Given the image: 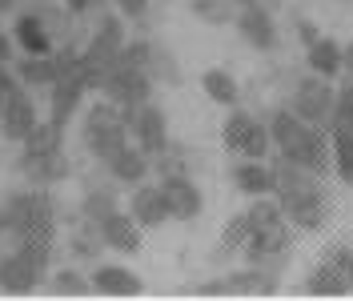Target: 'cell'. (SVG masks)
<instances>
[{
  "label": "cell",
  "instance_id": "ab89813d",
  "mask_svg": "<svg viewBox=\"0 0 353 301\" xmlns=\"http://www.w3.org/2000/svg\"><path fill=\"white\" fill-rule=\"evenodd\" d=\"M17 12V0H0V21H8Z\"/></svg>",
  "mask_w": 353,
  "mask_h": 301
},
{
  "label": "cell",
  "instance_id": "d4e9b609",
  "mask_svg": "<svg viewBox=\"0 0 353 301\" xmlns=\"http://www.w3.org/2000/svg\"><path fill=\"white\" fill-rule=\"evenodd\" d=\"M305 65H309V72H317L325 81H337L341 77V44L333 37H317L305 48Z\"/></svg>",
  "mask_w": 353,
  "mask_h": 301
},
{
  "label": "cell",
  "instance_id": "484cf974",
  "mask_svg": "<svg viewBox=\"0 0 353 301\" xmlns=\"http://www.w3.org/2000/svg\"><path fill=\"white\" fill-rule=\"evenodd\" d=\"M330 133V169L341 185L353 189V133L350 129H325Z\"/></svg>",
  "mask_w": 353,
  "mask_h": 301
},
{
  "label": "cell",
  "instance_id": "5bb4252c",
  "mask_svg": "<svg viewBox=\"0 0 353 301\" xmlns=\"http://www.w3.org/2000/svg\"><path fill=\"white\" fill-rule=\"evenodd\" d=\"M233 28H237V37H241L253 52H277V21H273V12L265 8L261 0L257 4H241L237 8V17H233Z\"/></svg>",
  "mask_w": 353,
  "mask_h": 301
},
{
  "label": "cell",
  "instance_id": "ac0fdd59",
  "mask_svg": "<svg viewBox=\"0 0 353 301\" xmlns=\"http://www.w3.org/2000/svg\"><path fill=\"white\" fill-rule=\"evenodd\" d=\"M125 213H129L145 233H149V229H161V225H169V205H165V197H161V185H157V181H141V185H132Z\"/></svg>",
  "mask_w": 353,
  "mask_h": 301
},
{
  "label": "cell",
  "instance_id": "4316f807",
  "mask_svg": "<svg viewBox=\"0 0 353 301\" xmlns=\"http://www.w3.org/2000/svg\"><path fill=\"white\" fill-rule=\"evenodd\" d=\"M24 153H61L65 149V125H57V121H48V117H41L37 125H32V133L21 141Z\"/></svg>",
  "mask_w": 353,
  "mask_h": 301
},
{
  "label": "cell",
  "instance_id": "1f68e13d",
  "mask_svg": "<svg viewBox=\"0 0 353 301\" xmlns=\"http://www.w3.org/2000/svg\"><path fill=\"white\" fill-rule=\"evenodd\" d=\"M249 237H253V225H249V217L237 213L225 221V229H221V253H241L245 245H249Z\"/></svg>",
  "mask_w": 353,
  "mask_h": 301
},
{
  "label": "cell",
  "instance_id": "5b68a950",
  "mask_svg": "<svg viewBox=\"0 0 353 301\" xmlns=\"http://www.w3.org/2000/svg\"><path fill=\"white\" fill-rule=\"evenodd\" d=\"M221 145L229 157H253V161H269L273 157V141H269V125L261 117H253L249 108H229L225 125H221Z\"/></svg>",
  "mask_w": 353,
  "mask_h": 301
},
{
  "label": "cell",
  "instance_id": "4dcf8cb0",
  "mask_svg": "<svg viewBox=\"0 0 353 301\" xmlns=\"http://www.w3.org/2000/svg\"><path fill=\"white\" fill-rule=\"evenodd\" d=\"M330 129H350V133H353V77H345V85L333 88Z\"/></svg>",
  "mask_w": 353,
  "mask_h": 301
},
{
  "label": "cell",
  "instance_id": "d590c367",
  "mask_svg": "<svg viewBox=\"0 0 353 301\" xmlns=\"http://www.w3.org/2000/svg\"><path fill=\"white\" fill-rule=\"evenodd\" d=\"M0 61H4V65H12V61H17V44H12V37H8V28H4V24H0Z\"/></svg>",
  "mask_w": 353,
  "mask_h": 301
},
{
  "label": "cell",
  "instance_id": "cb8c5ba5",
  "mask_svg": "<svg viewBox=\"0 0 353 301\" xmlns=\"http://www.w3.org/2000/svg\"><path fill=\"white\" fill-rule=\"evenodd\" d=\"M201 93L221 108H233L241 101V85H237V77L229 68H205L201 72Z\"/></svg>",
  "mask_w": 353,
  "mask_h": 301
},
{
  "label": "cell",
  "instance_id": "7402d4cb",
  "mask_svg": "<svg viewBox=\"0 0 353 301\" xmlns=\"http://www.w3.org/2000/svg\"><path fill=\"white\" fill-rule=\"evenodd\" d=\"M229 181L245 197H265V193H273V165L269 161H253V157H233Z\"/></svg>",
  "mask_w": 353,
  "mask_h": 301
},
{
  "label": "cell",
  "instance_id": "4fadbf2b",
  "mask_svg": "<svg viewBox=\"0 0 353 301\" xmlns=\"http://www.w3.org/2000/svg\"><path fill=\"white\" fill-rule=\"evenodd\" d=\"M289 245H293V225L281 217V221H269V225H261V229H253V237H249V245H245L241 253H245L249 265L273 269V261L281 265V261L289 258Z\"/></svg>",
  "mask_w": 353,
  "mask_h": 301
},
{
  "label": "cell",
  "instance_id": "74e56055",
  "mask_svg": "<svg viewBox=\"0 0 353 301\" xmlns=\"http://www.w3.org/2000/svg\"><path fill=\"white\" fill-rule=\"evenodd\" d=\"M17 85H21V81H17V72H12V65H4V61H0V97H4L8 88H17Z\"/></svg>",
  "mask_w": 353,
  "mask_h": 301
},
{
  "label": "cell",
  "instance_id": "6da1fadb",
  "mask_svg": "<svg viewBox=\"0 0 353 301\" xmlns=\"http://www.w3.org/2000/svg\"><path fill=\"white\" fill-rule=\"evenodd\" d=\"M273 165V197L281 205V217L297 233H317L325 221H330V189H325V177L301 169V165H289V161H269Z\"/></svg>",
  "mask_w": 353,
  "mask_h": 301
},
{
  "label": "cell",
  "instance_id": "f546056e",
  "mask_svg": "<svg viewBox=\"0 0 353 301\" xmlns=\"http://www.w3.org/2000/svg\"><path fill=\"white\" fill-rule=\"evenodd\" d=\"M48 289L52 293H61V298H85L92 293V285L81 269H57V273H48Z\"/></svg>",
  "mask_w": 353,
  "mask_h": 301
},
{
  "label": "cell",
  "instance_id": "60d3db41",
  "mask_svg": "<svg viewBox=\"0 0 353 301\" xmlns=\"http://www.w3.org/2000/svg\"><path fill=\"white\" fill-rule=\"evenodd\" d=\"M233 4H237V8H241V4H257V0H233Z\"/></svg>",
  "mask_w": 353,
  "mask_h": 301
},
{
  "label": "cell",
  "instance_id": "d6986e66",
  "mask_svg": "<svg viewBox=\"0 0 353 301\" xmlns=\"http://www.w3.org/2000/svg\"><path fill=\"white\" fill-rule=\"evenodd\" d=\"M88 285H92V293H101V298H137V293L145 289V281L137 278L129 265H121V261H101V265L88 273Z\"/></svg>",
  "mask_w": 353,
  "mask_h": 301
},
{
  "label": "cell",
  "instance_id": "3957f363",
  "mask_svg": "<svg viewBox=\"0 0 353 301\" xmlns=\"http://www.w3.org/2000/svg\"><path fill=\"white\" fill-rule=\"evenodd\" d=\"M24 237L57 241V205L48 189L24 185V189H8L0 201V245H12Z\"/></svg>",
  "mask_w": 353,
  "mask_h": 301
},
{
  "label": "cell",
  "instance_id": "8992f818",
  "mask_svg": "<svg viewBox=\"0 0 353 301\" xmlns=\"http://www.w3.org/2000/svg\"><path fill=\"white\" fill-rule=\"evenodd\" d=\"M305 293L309 298H345V293H353V245L333 241L317 258V265L309 269Z\"/></svg>",
  "mask_w": 353,
  "mask_h": 301
},
{
  "label": "cell",
  "instance_id": "f1b7e54d",
  "mask_svg": "<svg viewBox=\"0 0 353 301\" xmlns=\"http://www.w3.org/2000/svg\"><path fill=\"white\" fill-rule=\"evenodd\" d=\"M189 12L205 24H233L237 4L233 0H189Z\"/></svg>",
  "mask_w": 353,
  "mask_h": 301
},
{
  "label": "cell",
  "instance_id": "ffe728a7",
  "mask_svg": "<svg viewBox=\"0 0 353 301\" xmlns=\"http://www.w3.org/2000/svg\"><path fill=\"white\" fill-rule=\"evenodd\" d=\"M101 165H105V173H109L112 181H121V185H129L132 189V185L149 181V173H153V157H149L145 149H137L132 141H125V145H121L117 153H109Z\"/></svg>",
  "mask_w": 353,
  "mask_h": 301
},
{
  "label": "cell",
  "instance_id": "e0dca14e",
  "mask_svg": "<svg viewBox=\"0 0 353 301\" xmlns=\"http://www.w3.org/2000/svg\"><path fill=\"white\" fill-rule=\"evenodd\" d=\"M92 229H97V237H101V245L112 249V253L132 258V253H141V249H145V229H141L125 209H112V213L105 217V221H97Z\"/></svg>",
  "mask_w": 353,
  "mask_h": 301
},
{
  "label": "cell",
  "instance_id": "83f0119b",
  "mask_svg": "<svg viewBox=\"0 0 353 301\" xmlns=\"http://www.w3.org/2000/svg\"><path fill=\"white\" fill-rule=\"evenodd\" d=\"M112 209H121L112 189H88V193L81 197V221H85V225H97V221H105Z\"/></svg>",
  "mask_w": 353,
  "mask_h": 301
},
{
  "label": "cell",
  "instance_id": "e575fe53",
  "mask_svg": "<svg viewBox=\"0 0 353 301\" xmlns=\"http://www.w3.org/2000/svg\"><path fill=\"white\" fill-rule=\"evenodd\" d=\"M65 4V12L72 17V21H85V17H92L97 8H105L109 0H61Z\"/></svg>",
  "mask_w": 353,
  "mask_h": 301
},
{
  "label": "cell",
  "instance_id": "d6a6232c",
  "mask_svg": "<svg viewBox=\"0 0 353 301\" xmlns=\"http://www.w3.org/2000/svg\"><path fill=\"white\" fill-rule=\"evenodd\" d=\"M68 249H72V258H97L105 245H101V237H97V229L92 225H85L81 233H72V241H68Z\"/></svg>",
  "mask_w": 353,
  "mask_h": 301
},
{
  "label": "cell",
  "instance_id": "52a82bcc",
  "mask_svg": "<svg viewBox=\"0 0 353 301\" xmlns=\"http://www.w3.org/2000/svg\"><path fill=\"white\" fill-rule=\"evenodd\" d=\"M153 72L149 68L125 65V61H112V68L105 72V85H101V97L112 101L117 108H137L145 101H153Z\"/></svg>",
  "mask_w": 353,
  "mask_h": 301
},
{
  "label": "cell",
  "instance_id": "44dd1931",
  "mask_svg": "<svg viewBox=\"0 0 353 301\" xmlns=\"http://www.w3.org/2000/svg\"><path fill=\"white\" fill-rule=\"evenodd\" d=\"M44 97H48V121H57V125H72V117L81 113V105H85V88L77 85L72 77H57L52 85L44 88Z\"/></svg>",
  "mask_w": 353,
  "mask_h": 301
},
{
  "label": "cell",
  "instance_id": "30bf717a",
  "mask_svg": "<svg viewBox=\"0 0 353 301\" xmlns=\"http://www.w3.org/2000/svg\"><path fill=\"white\" fill-rule=\"evenodd\" d=\"M37 121H41V108H37L32 88L17 85L0 97V137H4L8 145H21L24 137L32 133Z\"/></svg>",
  "mask_w": 353,
  "mask_h": 301
},
{
  "label": "cell",
  "instance_id": "277c9868",
  "mask_svg": "<svg viewBox=\"0 0 353 301\" xmlns=\"http://www.w3.org/2000/svg\"><path fill=\"white\" fill-rule=\"evenodd\" d=\"M125 141H129V113L125 108H117L112 101L101 97L81 113V145L88 149L92 161H105Z\"/></svg>",
  "mask_w": 353,
  "mask_h": 301
},
{
  "label": "cell",
  "instance_id": "8fae6325",
  "mask_svg": "<svg viewBox=\"0 0 353 301\" xmlns=\"http://www.w3.org/2000/svg\"><path fill=\"white\" fill-rule=\"evenodd\" d=\"M157 185H161V197L169 205V221L189 225V221H197L205 213V193H201V185L189 173H161Z\"/></svg>",
  "mask_w": 353,
  "mask_h": 301
},
{
  "label": "cell",
  "instance_id": "8d00e7d4",
  "mask_svg": "<svg viewBox=\"0 0 353 301\" xmlns=\"http://www.w3.org/2000/svg\"><path fill=\"white\" fill-rule=\"evenodd\" d=\"M317 37H321V32H317V24H313V21H297V41L305 44V48L317 41Z\"/></svg>",
  "mask_w": 353,
  "mask_h": 301
},
{
  "label": "cell",
  "instance_id": "7c38bea8",
  "mask_svg": "<svg viewBox=\"0 0 353 301\" xmlns=\"http://www.w3.org/2000/svg\"><path fill=\"white\" fill-rule=\"evenodd\" d=\"M125 41H129V32H125V17L105 12V17H97V21H92L85 44H81V52H85L97 68H105V72H109L112 61H117V52L125 48Z\"/></svg>",
  "mask_w": 353,
  "mask_h": 301
},
{
  "label": "cell",
  "instance_id": "7a4b0ae2",
  "mask_svg": "<svg viewBox=\"0 0 353 301\" xmlns=\"http://www.w3.org/2000/svg\"><path fill=\"white\" fill-rule=\"evenodd\" d=\"M269 141H273V153L289 161V165H301V169L317 173V177H330V133L317 129L301 121L293 108H273L269 113Z\"/></svg>",
  "mask_w": 353,
  "mask_h": 301
},
{
  "label": "cell",
  "instance_id": "9c48e42d",
  "mask_svg": "<svg viewBox=\"0 0 353 301\" xmlns=\"http://www.w3.org/2000/svg\"><path fill=\"white\" fill-rule=\"evenodd\" d=\"M125 113H129V141L137 145V149H145L153 161L173 145V141H169V117H165L161 105L145 101V105L125 108Z\"/></svg>",
  "mask_w": 353,
  "mask_h": 301
},
{
  "label": "cell",
  "instance_id": "603a6c76",
  "mask_svg": "<svg viewBox=\"0 0 353 301\" xmlns=\"http://www.w3.org/2000/svg\"><path fill=\"white\" fill-rule=\"evenodd\" d=\"M57 52V48H52ZM24 57V52H17V61H12V72H17V81H21L24 88H48L52 81H57V57Z\"/></svg>",
  "mask_w": 353,
  "mask_h": 301
},
{
  "label": "cell",
  "instance_id": "f35d334b",
  "mask_svg": "<svg viewBox=\"0 0 353 301\" xmlns=\"http://www.w3.org/2000/svg\"><path fill=\"white\" fill-rule=\"evenodd\" d=\"M341 77H353V41L341 44Z\"/></svg>",
  "mask_w": 353,
  "mask_h": 301
},
{
  "label": "cell",
  "instance_id": "2e32d148",
  "mask_svg": "<svg viewBox=\"0 0 353 301\" xmlns=\"http://www.w3.org/2000/svg\"><path fill=\"white\" fill-rule=\"evenodd\" d=\"M17 173L24 177V185H37V189H52L57 181H65L72 173V161L61 153H17Z\"/></svg>",
  "mask_w": 353,
  "mask_h": 301
},
{
  "label": "cell",
  "instance_id": "9a60e30c",
  "mask_svg": "<svg viewBox=\"0 0 353 301\" xmlns=\"http://www.w3.org/2000/svg\"><path fill=\"white\" fill-rule=\"evenodd\" d=\"M44 278H48V273L37 269L17 245H0V293H12V298L37 293Z\"/></svg>",
  "mask_w": 353,
  "mask_h": 301
},
{
  "label": "cell",
  "instance_id": "ba28073f",
  "mask_svg": "<svg viewBox=\"0 0 353 301\" xmlns=\"http://www.w3.org/2000/svg\"><path fill=\"white\" fill-rule=\"evenodd\" d=\"M285 108H293L301 121L309 125H317V129H330V113H333V85L325 77H317V72H309L301 77L297 85L289 88V101Z\"/></svg>",
  "mask_w": 353,
  "mask_h": 301
},
{
  "label": "cell",
  "instance_id": "836d02e7",
  "mask_svg": "<svg viewBox=\"0 0 353 301\" xmlns=\"http://www.w3.org/2000/svg\"><path fill=\"white\" fill-rule=\"evenodd\" d=\"M112 8H117V17H125V21H145L149 8H153V0H112Z\"/></svg>",
  "mask_w": 353,
  "mask_h": 301
}]
</instances>
